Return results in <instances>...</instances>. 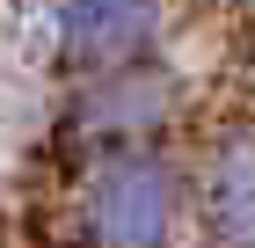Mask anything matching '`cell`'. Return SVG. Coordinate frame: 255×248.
Segmentation results:
<instances>
[{
	"label": "cell",
	"mask_w": 255,
	"mask_h": 248,
	"mask_svg": "<svg viewBox=\"0 0 255 248\" xmlns=\"http://www.w3.org/2000/svg\"><path fill=\"white\" fill-rule=\"evenodd\" d=\"M182 205H190L182 175L146 139H124V146H102V161L80 175L73 219L88 248H175Z\"/></svg>",
	"instance_id": "obj_1"
},
{
	"label": "cell",
	"mask_w": 255,
	"mask_h": 248,
	"mask_svg": "<svg viewBox=\"0 0 255 248\" xmlns=\"http://www.w3.org/2000/svg\"><path fill=\"white\" fill-rule=\"evenodd\" d=\"M44 22H51L66 58L102 73V66L146 58V44L168 22V0H44Z\"/></svg>",
	"instance_id": "obj_2"
},
{
	"label": "cell",
	"mask_w": 255,
	"mask_h": 248,
	"mask_svg": "<svg viewBox=\"0 0 255 248\" xmlns=\"http://www.w3.org/2000/svg\"><path fill=\"white\" fill-rule=\"evenodd\" d=\"M168 95H175V80H168V73H153L146 58H124V66H102V80L80 95L73 124H80V132H95L102 146H124V139H146L160 117L175 110Z\"/></svg>",
	"instance_id": "obj_3"
},
{
	"label": "cell",
	"mask_w": 255,
	"mask_h": 248,
	"mask_svg": "<svg viewBox=\"0 0 255 248\" xmlns=\"http://www.w3.org/2000/svg\"><path fill=\"white\" fill-rule=\"evenodd\" d=\"M197 227L212 248H255V132H226L204 153Z\"/></svg>",
	"instance_id": "obj_4"
}]
</instances>
